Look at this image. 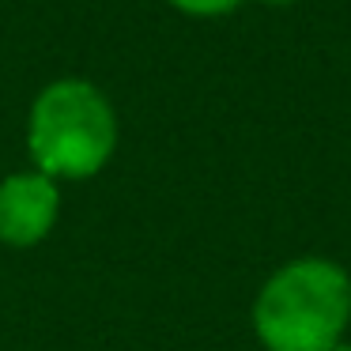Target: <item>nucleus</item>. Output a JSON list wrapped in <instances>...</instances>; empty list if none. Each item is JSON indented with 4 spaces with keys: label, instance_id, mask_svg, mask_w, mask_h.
I'll list each match as a JSON object with an SVG mask.
<instances>
[{
    "label": "nucleus",
    "instance_id": "423d86ee",
    "mask_svg": "<svg viewBox=\"0 0 351 351\" xmlns=\"http://www.w3.org/2000/svg\"><path fill=\"white\" fill-rule=\"evenodd\" d=\"M328 351H351V340H340L336 348H328Z\"/></svg>",
    "mask_w": 351,
    "mask_h": 351
},
{
    "label": "nucleus",
    "instance_id": "f03ea898",
    "mask_svg": "<svg viewBox=\"0 0 351 351\" xmlns=\"http://www.w3.org/2000/svg\"><path fill=\"white\" fill-rule=\"evenodd\" d=\"M27 147L46 178L84 182L117 152V114L110 99L87 80H57L34 99L27 121Z\"/></svg>",
    "mask_w": 351,
    "mask_h": 351
},
{
    "label": "nucleus",
    "instance_id": "f257e3e1",
    "mask_svg": "<svg viewBox=\"0 0 351 351\" xmlns=\"http://www.w3.org/2000/svg\"><path fill=\"white\" fill-rule=\"evenodd\" d=\"M250 325L265 351L336 348L351 328V272L321 253L283 261L253 295Z\"/></svg>",
    "mask_w": 351,
    "mask_h": 351
},
{
    "label": "nucleus",
    "instance_id": "39448f33",
    "mask_svg": "<svg viewBox=\"0 0 351 351\" xmlns=\"http://www.w3.org/2000/svg\"><path fill=\"white\" fill-rule=\"evenodd\" d=\"M261 4H272V8H283V4H295V0H261Z\"/></svg>",
    "mask_w": 351,
    "mask_h": 351
},
{
    "label": "nucleus",
    "instance_id": "7ed1b4c3",
    "mask_svg": "<svg viewBox=\"0 0 351 351\" xmlns=\"http://www.w3.org/2000/svg\"><path fill=\"white\" fill-rule=\"evenodd\" d=\"M61 215V189L42 170L8 174L0 182V242L12 250H31L46 242Z\"/></svg>",
    "mask_w": 351,
    "mask_h": 351
},
{
    "label": "nucleus",
    "instance_id": "20e7f679",
    "mask_svg": "<svg viewBox=\"0 0 351 351\" xmlns=\"http://www.w3.org/2000/svg\"><path fill=\"white\" fill-rule=\"evenodd\" d=\"M178 12H185V16H200V19H212V16H227V12H234L242 0H170Z\"/></svg>",
    "mask_w": 351,
    "mask_h": 351
}]
</instances>
